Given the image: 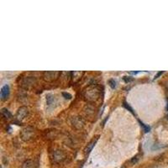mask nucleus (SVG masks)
Returning <instances> with one entry per match:
<instances>
[{"label":"nucleus","instance_id":"1","mask_svg":"<svg viewBox=\"0 0 168 168\" xmlns=\"http://www.w3.org/2000/svg\"><path fill=\"white\" fill-rule=\"evenodd\" d=\"M100 94H101V90H100L99 87L94 84H91L87 86L82 91V96L84 99L90 103L96 102L99 98Z\"/></svg>","mask_w":168,"mask_h":168},{"label":"nucleus","instance_id":"2","mask_svg":"<svg viewBox=\"0 0 168 168\" xmlns=\"http://www.w3.org/2000/svg\"><path fill=\"white\" fill-rule=\"evenodd\" d=\"M35 135H36L35 129L30 126H28L22 130L20 133V138L24 141H30L35 137Z\"/></svg>","mask_w":168,"mask_h":168},{"label":"nucleus","instance_id":"3","mask_svg":"<svg viewBox=\"0 0 168 168\" xmlns=\"http://www.w3.org/2000/svg\"><path fill=\"white\" fill-rule=\"evenodd\" d=\"M61 75L60 72H55V71H46L42 74V77L46 82H53L56 80Z\"/></svg>","mask_w":168,"mask_h":168},{"label":"nucleus","instance_id":"4","mask_svg":"<svg viewBox=\"0 0 168 168\" xmlns=\"http://www.w3.org/2000/svg\"><path fill=\"white\" fill-rule=\"evenodd\" d=\"M67 158V155L62 150H55L53 151V154H52V160L55 163H61L64 161Z\"/></svg>","mask_w":168,"mask_h":168},{"label":"nucleus","instance_id":"5","mask_svg":"<svg viewBox=\"0 0 168 168\" xmlns=\"http://www.w3.org/2000/svg\"><path fill=\"white\" fill-rule=\"evenodd\" d=\"M28 113H29V109H28L27 107L22 106V107H20L18 109V111L16 113V115H15V118L19 121H21V120H23L24 118L27 116Z\"/></svg>","mask_w":168,"mask_h":168},{"label":"nucleus","instance_id":"6","mask_svg":"<svg viewBox=\"0 0 168 168\" xmlns=\"http://www.w3.org/2000/svg\"><path fill=\"white\" fill-rule=\"evenodd\" d=\"M71 124H73V126L77 130H81L84 126V120L79 116H75L73 117L71 119Z\"/></svg>","mask_w":168,"mask_h":168},{"label":"nucleus","instance_id":"7","mask_svg":"<svg viewBox=\"0 0 168 168\" xmlns=\"http://www.w3.org/2000/svg\"><path fill=\"white\" fill-rule=\"evenodd\" d=\"M36 82V79L33 77H26L22 79L21 87L24 88H29Z\"/></svg>","mask_w":168,"mask_h":168},{"label":"nucleus","instance_id":"8","mask_svg":"<svg viewBox=\"0 0 168 168\" xmlns=\"http://www.w3.org/2000/svg\"><path fill=\"white\" fill-rule=\"evenodd\" d=\"M98 140V136L94 137V138L86 145V147L84 148V155H85L86 156H87L88 155L90 154V152H91L92 150H93V148L94 147V145H95V144L97 143Z\"/></svg>","mask_w":168,"mask_h":168},{"label":"nucleus","instance_id":"9","mask_svg":"<svg viewBox=\"0 0 168 168\" xmlns=\"http://www.w3.org/2000/svg\"><path fill=\"white\" fill-rule=\"evenodd\" d=\"M9 92H10V88H9V85H4L2 87L1 91H0V98L2 100H5L8 98L9 95Z\"/></svg>","mask_w":168,"mask_h":168},{"label":"nucleus","instance_id":"10","mask_svg":"<svg viewBox=\"0 0 168 168\" xmlns=\"http://www.w3.org/2000/svg\"><path fill=\"white\" fill-rule=\"evenodd\" d=\"M21 168H38V163L34 160H26L22 164Z\"/></svg>","mask_w":168,"mask_h":168},{"label":"nucleus","instance_id":"11","mask_svg":"<svg viewBox=\"0 0 168 168\" xmlns=\"http://www.w3.org/2000/svg\"><path fill=\"white\" fill-rule=\"evenodd\" d=\"M83 72H73L71 73L72 74V79H73V82H78L81 78H82V76L83 75Z\"/></svg>","mask_w":168,"mask_h":168},{"label":"nucleus","instance_id":"12","mask_svg":"<svg viewBox=\"0 0 168 168\" xmlns=\"http://www.w3.org/2000/svg\"><path fill=\"white\" fill-rule=\"evenodd\" d=\"M84 112L86 113L87 115L90 116V115H93L95 112V109L93 106H92L91 104H87L85 107H84Z\"/></svg>","mask_w":168,"mask_h":168},{"label":"nucleus","instance_id":"13","mask_svg":"<svg viewBox=\"0 0 168 168\" xmlns=\"http://www.w3.org/2000/svg\"><path fill=\"white\" fill-rule=\"evenodd\" d=\"M1 114H2V117L4 118H5V119H9L10 118H12V114H11V113L9 112L8 109H5V108L1 109Z\"/></svg>","mask_w":168,"mask_h":168},{"label":"nucleus","instance_id":"14","mask_svg":"<svg viewBox=\"0 0 168 168\" xmlns=\"http://www.w3.org/2000/svg\"><path fill=\"white\" fill-rule=\"evenodd\" d=\"M46 101H47V104L51 105L55 101V97L51 94H48L46 96Z\"/></svg>","mask_w":168,"mask_h":168},{"label":"nucleus","instance_id":"15","mask_svg":"<svg viewBox=\"0 0 168 168\" xmlns=\"http://www.w3.org/2000/svg\"><path fill=\"white\" fill-rule=\"evenodd\" d=\"M108 83H109V85L110 86L111 88H115V87H116V81L114 79H109V81H108Z\"/></svg>","mask_w":168,"mask_h":168},{"label":"nucleus","instance_id":"16","mask_svg":"<svg viewBox=\"0 0 168 168\" xmlns=\"http://www.w3.org/2000/svg\"><path fill=\"white\" fill-rule=\"evenodd\" d=\"M140 124H141V125L142 126L143 128V130H145V132H149L150 130V126H148V125H145L144 123H142L141 121H140Z\"/></svg>","mask_w":168,"mask_h":168},{"label":"nucleus","instance_id":"17","mask_svg":"<svg viewBox=\"0 0 168 168\" xmlns=\"http://www.w3.org/2000/svg\"><path fill=\"white\" fill-rule=\"evenodd\" d=\"M62 96H63L64 98H66V99H68V100H70V99H72V95L70 94V93H65V92H63L62 93Z\"/></svg>","mask_w":168,"mask_h":168},{"label":"nucleus","instance_id":"18","mask_svg":"<svg viewBox=\"0 0 168 168\" xmlns=\"http://www.w3.org/2000/svg\"><path fill=\"white\" fill-rule=\"evenodd\" d=\"M124 107H125V108H126V109H129V110H130V111L131 112L132 114H135V113L134 112V110L132 109L131 107H130V105L128 104L127 103H125V102H124Z\"/></svg>","mask_w":168,"mask_h":168},{"label":"nucleus","instance_id":"19","mask_svg":"<svg viewBox=\"0 0 168 168\" xmlns=\"http://www.w3.org/2000/svg\"><path fill=\"white\" fill-rule=\"evenodd\" d=\"M123 79H124V81L125 82H132L133 80H134V78L132 77H123Z\"/></svg>","mask_w":168,"mask_h":168},{"label":"nucleus","instance_id":"20","mask_svg":"<svg viewBox=\"0 0 168 168\" xmlns=\"http://www.w3.org/2000/svg\"><path fill=\"white\" fill-rule=\"evenodd\" d=\"M138 160H139V158H138V155H135V157H133L131 159V161H130V163L131 164H135L138 161Z\"/></svg>","mask_w":168,"mask_h":168},{"label":"nucleus","instance_id":"21","mask_svg":"<svg viewBox=\"0 0 168 168\" xmlns=\"http://www.w3.org/2000/svg\"><path fill=\"white\" fill-rule=\"evenodd\" d=\"M162 73H163V72H160V73H157V74H156V75L155 76V79H156V78H158V77H159V76H161V75Z\"/></svg>","mask_w":168,"mask_h":168},{"label":"nucleus","instance_id":"22","mask_svg":"<svg viewBox=\"0 0 168 168\" xmlns=\"http://www.w3.org/2000/svg\"><path fill=\"white\" fill-rule=\"evenodd\" d=\"M121 168H125V167H124V166H123V167Z\"/></svg>","mask_w":168,"mask_h":168}]
</instances>
